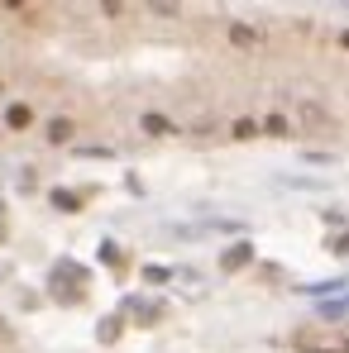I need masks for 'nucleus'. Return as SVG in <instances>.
I'll list each match as a JSON object with an SVG mask.
<instances>
[{
  "mask_svg": "<svg viewBox=\"0 0 349 353\" xmlns=\"http://www.w3.org/2000/svg\"><path fill=\"white\" fill-rule=\"evenodd\" d=\"M254 134H258L254 119H239V124H234V139H254Z\"/></svg>",
  "mask_w": 349,
  "mask_h": 353,
  "instance_id": "obj_9",
  "label": "nucleus"
},
{
  "mask_svg": "<svg viewBox=\"0 0 349 353\" xmlns=\"http://www.w3.org/2000/svg\"><path fill=\"white\" fill-rule=\"evenodd\" d=\"M120 334V320H106V325H101V339H106V344H111V339H115Z\"/></svg>",
  "mask_w": 349,
  "mask_h": 353,
  "instance_id": "obj_12",
  "label": "nucleus"
},
{
  "mask_svg": "<svg viewBox=\"0 0 349 353\" xmlns=\"http://www.w3.org/2000/svg\"><path fill=\"white\" fill-rule=\"evenodd\" d=\"M144 277H148V282H168L172 272H168V267H144Z\"/></svg>",
  "mask_w": 349,
  "mask_h": 353,
  "instance_id": "obj_11",
  "label": "nucleus"
},
{
  "mask_svg": "<svg viewBox=\"0 0 349 353\" xmlns=\"http://www.w3.org/2000/svg\"><path fill=\"white\" fill-rule=\"evenodd\" d=\"M330 249H335V253H349V234H340V239H335Z\"/></svg>",
  "mask_w": 349,
  "mask_h": 353,
  "instance_id": "obj_13",
  "label": "nucleus"
},
{
  "mask_svg": "<svg viewBox=\"0 0 349 353\" xmlns=\"http://www.w3.org/2000/svg\"><path fill=\"white\" fill-rule=\"evenodd\" d=\"M249 263H254V244H234L230 253L221 258V267H225V272H239V267H249Z\"/></svg>",
  "mask_w": 349,
  "mask_h": 353,
  "instance_id": "obj_2",
  "label": "nucleus"
},
{
  "mask_svg": "<svg viewBox=\"0 0 349 353\" xmlns=\"http://www.w3.org/2000/svg\"><path fill=\"white\" fill-rule=\"evenodd\" d=\"M297 119H302V129H311V134H330L335 129V115L321 105V100H311V95H297Z\"/></svg>",
  "mask_w": 349,
  "mask_h": 353,
  "instance_id": "obj_1",
  "label": "nucleus"
},
{
  "mask_svg": "<svg viewBox=\"0 0 349 353\" xmlns=\"http://www.w3.org/2000/svg\"><path fill=\"white\" fill-rule=\"evenodd\" d=\"M144 129H148V134H177V129H172L163 115H144Z\"/></svg>",
  "mask_w": 349,
  "mask_h": 353,
  "instance_id": "obj_7",
  "label": "nucleus"
},
{
  "mask_svg": "<svg viewBox=\"0 0 349 353\" xmlns=\"http://www.w3.org/2000/svg\"><path fill=\"white\" fill-rule=\"evenodd\" d=\"M53 205H58V210H77L82 196H72V191H53Z\"/></svg>",
  "mask_w": 349,
  "mask_h": 353,
  "instance_id": "obj_8",
  "label": "nucleus"
},
{
  "mask_svg": "<svg viewBox=\"0 0 349 353\" xmlns=\"http://www.w3.org/2000/svg\"><path fill=\"white\" fill-rule=\"evenodd\" d=\"M263 134H273V139H287L292 129H287V119H282V115H268V119H263Z\"/></svg>",
  "mask_w": 349,
  "mask_h": 353,
  "instance_id": "obj_6",
  "label": "nucleus"
},
{
  "mask_svg": "<svg viewBox=\"0 0 349 353\" xmlns=\"http://www.w3.org/2000/svg\"><path fill=\"white\" fill-rule=\"evenodd\" d=\"M340 43H345V48H349V29H345V34H340Z\"/></svg>",
  "mask_w": 349,
  "mask_h": 353,
  "instance_id": "obj_14",
  "label": "nucleus"
},
{
  "mask_svg": "<svg viewBox=\"0 0 349 353\" xmlns=\"http://www.w3.org/2000/svg\"><path fill=\"white\" fill-rule=\"evenodd\" d=\"M5 124H10V129H29V124H34V110H29L24 100H14V105L5 110Z\"/></svg>",
  "mask_w": 349,
  "mask_h": 353,
  "instance_id": "obj_4",
  "label": "nucleus"
},
{
  "mask_svg": "<svg viewBox=\"0 0 349 353\" xmlns=\"http://www.w3.org/2000/svg\"><path fill=\"white\" fill-rule=\"evenodd\" d=\"M101 263H111V267L120 263V249H115V244H101Z\"/></svg>",
  "mask_w": 349,
  "mask_h": 353,
  "instance_id": "obj_10",
  "label": "nucleus"
},
{
  "mask_svg": "<svg viewBox=\"0 0 349 353\" xmlns=\"http://www.w3.org/2000/svg\"><path fill=\"white\" fill-rule=\"evenodd\" d=\"M72 139V119H53L48 124V144H67Z\"/></svg>",
  "mask_w": 349,
  "mask_h": 353,
  "instance_id": "obj_5",
  "label": "nucleus"
},
{
  "mask_svg": "<svg viewBox=\"0 0 349 353\" xmlns=\"http://www.w3.org/2000/svg\"><path fill=\"white\" fill-rule=\"evenodd\" d=\"M230 43H234V48H258V43H263V34H258V29H249V24H230Z\"/></svg>",
  "mask_w": 349,
  "mask_h": 353,
  "instance_id": "obj_3",
  "label": "nucleus"
}]
</instances>
